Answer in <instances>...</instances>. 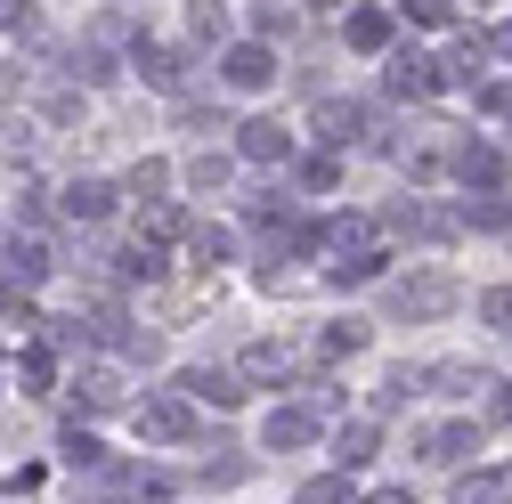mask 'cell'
<instances>
[{
    "label": "cell",
    "instance_id": "6da1fadb",
    "mask_svg": "<svg viewBox=\"0 0 512 504\" xmlns=\"http://www.w3.org/2000/svg\"><path fill=\"white\" fill-rule=\"evenodd\" d=\"M317 244L334 252V261H326V277H334V285H374L382 269H391V252H382V220H366V212L326 220V228H317Z\"/></svg>",
    "mask_w": 512,
    "mask_h": 504
},
{
    "label": "cell",
    "instance_id": "7a4b0ae2",
    "mask_svg": "<svg viewBox=\"0 0 512 504\" xmlns=\"http://www.w3.org/2000/svg\"><path fill=\"white\" fill-rule=\"evenodd\" d=\"M139 439L147 448H179V439H196V407H187L179 391H155V399H139Z\"/></svg>",
    "mask_w": 512,
    "mask_h": 504
},
{
    "label": "cell",
    "instance_id": "3957f363",
    "mask_svg": "<svg viewBox=\"0 0 512 504\" xmlns=\"http://www.w3.org/2000/svg\"><path fill=\"white\" fill-rule=\"evenodd\" d=\"M456 309V277H439V269H423V277H407V285H391V318H447Z\"/></svg>",
    "mask_w": 512,
    "mask_h": 504
},
{
    "label": "cell",
    "instance_id": "277c9868",
    "mask_svg": "<svg viewBox=\"0 0 512 504\" xmlns=\"http://www.w3.org/2000/svg\"><path fill=\"white\" fill-rule=\"evenodd\" d=\"M317 439H326V415H317V407H269V415H261V448H269V456L317 448Z\"/></svg>",
    "mask_w": 512,
    "mask_h": 504
},
{
    "label": "cell",
    "instance_id": "5b68a950",
    "mask_svg": "<svg viewBox=\"0 0 512 504\" xmlns=\"http://www.w3.org/2000/svg\"><path fill=\"white\" fill-rule=\"evenodd\" d=\"M415 456H423V464H464V456H480V423H472V415L423 423V431H415Z\"/></svg>",
    "mask_w": 512,
    "mask_h": 504
},
{
    "label": "cell",
    "instance_id": "8992f818",
    "mask_svg": "<svg viewBox=\"0 0 512 504\" xmlns=\"http://www.w3.org/2000/svg\"><path fill=\"white\" fill-rule=\"evenodd\" d=\"M382 82H391V98H439L447 90V66L423 57V49H391V74H382Z\"/></svg>",
    "mask_w": 512,
    "mask_h": 504
},
{
    "label": "cell",
    "instance_id": "52a82bcc",
    "mask_svg": "<svg viewBox=\"0 0 512 504\" xmlns=\"http://www.w3.org/2000/svg\"><path fill=\"white\" fill-rule=\"evenodd\" d=\"M220 82H228V90H269V82H277V49H269V41L220 49Z\"/></svg>",
    "mask_w": 512,
    "mask_h": 504
},
{
    "label": "cell",
    "instance_id": "ba28073f",
    "mask_svg": "<svg viewBox=\"0 0 512 504\" xmlns=\"http://www.w3.org/2000/svg\"><path fill=\"white\" fill-rule=\"evenodd\" d=\"M179 399H187V407H220V415H228V407H244V383H236L228 366H187V374H179Z\"/></svg>",
    "mask_w": 512,
    "mask_h": 504
},
{
    "label": "cell",
    "instance_id": "9c48e42d",
    "mask_svg": "<svg viewBox=\"0 0 512 504\" xmlns=\"http://www.w3.org/2000/svg\"><path fill=\"white\" fill-rule=\"evenodd\" d=\"M236 155H244V163H285V155H293V131L269 122V114H252V122H236Z\"/></svg>",
    "mask_w": 512,
    "mask_h": 504
},
{
    "label": "cell",
    "instance_id": "30bf717a",
    "mask_svg": "<svg viewBox=\"0 0 512 504\" xmlns=\"http://www.w3.org/2000/svg\"><path fill=\"white\" fill-rule=\"evenodd\" d=\"M391 33H399V17H391V9H374V0L342 17V41H350L358 57H382V49H391Z\"/></svg>",
    "mask_w": 512,
    "mask_h": 504
},
{
    "label": "cell",
    "instance_id": "8fae6325",
    "mask_svg": "<svg viewBox=\"0 0 512 504\" xmlns=\"http://www.w3.org/2000/svg\"><path fill=\"white\" fill-rule=\"evenodd\" d=\"M382 228H399V236H423V244H447V236H456V220H447V212H431V204H415V196H399L391 212H382Z\"/></svg>",
    "mask_w": 512,
    "mask_h": 504
},
{
    "label": "cell",
    "instance_id": "7c38bea8",
    "mask_svg": "<svg viewBox=\"0 0 512 504\" xmlns=\"http://www.w3.org/2000/svg\"><path fill=\"white\" fill-rule=\"evenodd\" d=\"M131 66H139V74H147L155 90H171V98L187 90V57H179L171 41H139V49H131Z\"/></svg>",
    "mask_w": 512,
    "mask_h": 504
},
{
    "label": "cell",
    "instance_id": "4fadbf2b",
    "mask_svg": "<svg viewBox=\"0 0 512 504\" xmlns=\"http://www.w3.org/2000/svg\"><path fill=\"white\" fill-rule=\"evenodd\" d=\"M114 204H122V187H114V179H74V187H66V220H82V228L114 220Z\"/></svg>",
    "mask_w": 512,
    "mask_h": 504
},
{
    "label": "cell",
    "instance_id": "5bb4252c",
    "mask_svg": "<svg viewBox=\"0 0 512 504\" xmlns=\"http://www.w3.org/2000/svg\"><path fill=\"white\" fill-rule=\"evenodd\" d=\"M0 277H9L17 293L49 285V244H41V236H17V244H9V261H0Z\"/></svg>",
    "mask_w": 512,
    "mask_h": 504
},
{
    "label": "cell",
    "instance_id": "9a60e30c",
    "mask_svg": "<svg viewBox=\"0 0 512 504\" xmlns=\"http://www.w3.org/2000/svg\"><path fill=\"white\" fill-rule=\"evenodd\" d=\"M447 171H456L464 187H504V155H496V147H480V139H464L456 155H447Z\"/></svg>",
    "mask_w": 512,
    "mask_h": 504
},
{
    "label": "cell",
    "instance_id": "2e32d148",
    "mask_svg": "<svg viewBox=\"0 0 512 504\" xmlns=\"http://www.w3.org/2000/svg\"><path fill=\"white\" fill-rule=\"evenodd\" d=\"M163 269H171V261H163V244H155V236H139V244H122V252H114V277H122V285H155Z\"/></svg>",
    "mask_w": 512,
    "mask_h": 504
},
{
    "label": "cell",
    "instance_id": "e0dca14e",
    "mask_svg": "<svg viewBox=\"0 0 512 504\" xmlns=\"http://www.w3.org/2000/svg\"><path fill=\"white\" fill-rule=\"evenodd\" d=\"M317 139H326V147H350V139H366V106H350V98H326V106H317Z\"/></svg>",
    "mask_w": 512,
    "mask_h": 504
},
{
    "label": "cell",
    "instance_id": "ac0fdd59",
    "mask_svg": "<svg viewBox=\"0 0 512 504\" xmlns=\"http://www.w3.org/2000/svg\"><path fill=\"white\" fill-rule=\"evenodd\" d=\"M285 374H293V350L285 342H252L244 366H236V383H285Z\"/></svg>",
    "mask_w": 512,
    "mask_h": 504
},
{
    "label": "cell",
    "instance_id": "d6986e66",
    "mask_svg": "<svg viewBox=\"0 0 512 504\" xmlns=\"http://www.w3.org/2000/svg\"><path fill=\"white\" fill-rule=\"evenodd\" d=\"M456 504H512V464L464 472V480H456Z\"/></svg>",
    "mask_w": 512,
    "mask_h": 504
},
{
    "label": "cell",
    "instance_id": "ffe728a7",
    "mask_svg": "<svg viewBox=\"0 0 512 504\" xmlns=\"http://www.w3.org/2000/svg\"><path fill=\"white\" fill-rule=\"evenodd\" d=\"M374 448H382V431H374V423H342V431H334V472L374 464Z\"/></svg>",
    "mask_w": 512,
    "mask_h": 504
},
{
    "label": "cell",
    "instance_id": "44dd1931",
    "mask_svg": "<svg viewBox=\"0 0 512 504\" xmlns=\"http://www.w3.org/2000/svg\"><path fill=\"white\" fill-rule=\"evenodd\" d=\"M456 228H512V196H496V187H472L464 212H456Z\"/></svg>",
    "mask_w": 512,
    "mask_h": 504
},
{
    "label": "cell",
    "instance_id": "7402d4cb",
    "mask_svg": "<svg viewBox=\"0 0 512 504\" xmlns=\"http://www.w3.org/2000/svg\"><path fill=\"white\" fill-rule=\"evenodd\" d=\"M74 407H90V415H106V407H122V383L106 366H90V374H74Z\"/></svg>",
    "mask_w": 512,
    "mask_h": 504
},
{
    "label": "cell",
    "instance_id": "603a6c76",
    "mask_svg": "<svg viewBox=\"0 0 512 504\" xmlns=\"http://www.w3.org/2000/svg\"><path fill=\"white\" fill-rule=\"evenodd\" d=\"M293 504H358V496H350V472H309L293 488Z\"/></svg>",
    "mask_w": 512,
    "mask_h": 504
},
{
    "label": "cell",
    "instance_id": "cb8c5ba5",
    "mask_svg": "<svg viewBox=\"0 0 512 504\" xmlns=\"http://www.w3.org/2000/svg\"><path fill=\"white\" fill-rule=\"evenodd\" d=\"M163 187H171V163H163V155H147V163L131 171V196H139V204H163Z\"/></svg>",
    "mask_w": 512,
    "mask_h": 504
},
{
    "label": "cell",
    "instance_id": "d4e9b609",
    "mask_svg": "<svg viewBox=\"0 0 512 504\" xmlns=\"http://www.w3.org/2000/svg\"><path fill=\"white\" fill-rule=\"evenodd\" d=\"M57 456H66L74 472H98V464H106V448H98L90 431H66V439H57Z\"/></svg>",
    "mask_w": 512,
    "mask_h": 504
},
{
    "label": "cell",
    "instance_id": "484cf974",
    "mask_svg": "<svg viewBox=\"0 0 512 504\" xmlns=\"http://www.w3.org/2000/svg\"><path fill=\"white\" fill-rule=\"evenodd\" d=\"M187 244H196V261H204V269H220L228 252H236V236H228V228H196V236H187Z\"/></svg>",
    "mask_w": 512,
    "mask_h": 504
},
{
    "label": "cell",
    "instance_id": "4316f807",
    "mask_svg": "<svg viewBox=\"0 0 512 504\" xmlns=\"http://www.w3.org/2000/svg\"><path fill=\"white\" fill-rule=\"evenodd\" d=\"M480 326L512 334V285H488V293H480Z\"/></svg>",
    "mask_w": 512,
    "mask_h": 504
},
{
    "label": "cell",
    "instance_id": "83f0119b",
    "mask_svg": "<svg viewBox=\"0 0 512 504\" xmlns=\"http://www.w3.org/2000/svg\"><path fill=\"white\" fill-rule=\"evenodd\" d=\"M399 17H415V25H456V0H399Z\"/></svg>",
    "mask_w": 512,
    "mask_h": 504
},
{
    "label": "cell",
    "instance_id": "f1b7e54d",
    "mask_svg": "<svg viewBox=\"0 0 512 504\" xmlns=\"http://www.w3.org/2000/svg\"><path fill=\"white\" fill-rule=\"evenodd\" d=\"M228 171H236L228 155H196V163H187V179H196V187H204V196H212V187H228Z\"/></svg>",
    "mask_w": 512,
    "mask_h": 504
},
{
    "label": "cell",
    "instance_id": "f546056e",
    "mask_svg": "<svg viewBox=\"0 0 512 504\" xmlns=\"http://www.w3.org/2000/svg\"><path fill=\"white\" fill-rule=\"evenodd\" d=\"M342 179V155H309L301 163V187H309V196H317V187H334Z\"/></svg>",
    "mask_w": 512,
    "mask_h": 504
},
{
    "label": "cell",
    "instance_id": "4dcf8cb0",
    "mask_svg": "<svg viewBox=\"0 0 512 504\" xmlns=\"http://www.w3.org/2000/svg\"><path fill=\"white\" fill-rule=\"evenodd\" d=\"M187 25H196V41H220L228 33V9H220V0H196V17H187Z\"/></svg>",
    "mask_w": 512,
    "mask_h": 504
},
{
    "label": "cell",
    "instance_id": "1f68e13d",
    "mask_svg": "<svg viewBox=\"0 0 512 504\" xmlns=\"http://www.w3.org/2000/svg\"><path fill=\"white\" fill-rule=\"evenodd\" d=\"M17 374H25L33 391H49V383H57V358H49V350H25V358H17Z\"/></svg>",
    "mask_w": 512,
    "mask_h": 504
},
{
    "label": "cell",
    "instance_id": "d6a6232c",
    "mask_svg": "<svg viewBox=\"0 0 512 504\" xmlns=\"http://www.w3.org/2000/svg\"><path fill=\"white\" fill-rule=\"evenodd\" d=\"M33 25H41V17H33V0H0V33H17V41H25Z\"/></svg>",
    "mask_w": 512,
    "mask_h": 504
},
{
    "label": "cell",
    "instance_id": "836d02e7",
    "mask_svg": "<svg viewBox=\"0 0 512 504\" xmlns=\"http://www.w3.org/2000/svg\"><path fill=\"white\" fill-rule=\"evenodd\" d=\"M350 350H366V326H350V318L326 326V358H350Z\"/></svg>",
    "mask_w": 512,
    "mask_h": 504
},
{
    "label": "cell",
    "instance_id": "e575fe53",
    "mask_svg": "<svg viewBox=\"0 0 512 504\" xmlns=\"http://www.w3.org/2000/svg\"><path fill=\"white\" fill-rule=\"evenodd\" d=\"M480 114H496V122H512V82H480Z\"/></svg>",
    "mask_w": 512,
    "mask_h": 504
},
{
    "label": "cell",
    "instance_id": "d590c367",
    "mask_svg": "<svg viewBox=\"0 0 512 504\" xmlns=\"http://www.w3.org/2000/svg\"><path fill=\"white\" fill-rule=\"evenodd\" d=\"M496 399H488V423H512V383H488Z\"/></svg>",
    "mask_w": 512,
    "mask_h": 504
},
{
    "label": "cell",
    "instance_id": "8d00e7d4",
    "mask_svg": "<svg viewBox=\"0 0 512 504\" xmlns=\"http://www.w3.org/2000/svg\"><path fill=\"white\" fill-rule=\"evenodd\" d=\"M358 504H415L407 488H374V496H358Z\"/></svg>",
    "mask_w": 512,
    "mask_h": 504
},
{
    "label": "cell",
    "instance_id": "74e56055",
    "mask_svg": "<svg viewBox=\"0 0 512 504\" xmlns=\"http://www.w3.org/2000/svg\"><path fill=\"white\" fill-rule=\"evenodd\" d=\"M488 49H496V57H512V25H496V41H488Z\"/></svg>",
    "mask_w": 512,
    "mask_h": 504
},
{
    "label": "cell",
    "instance_id": "f35d334b",
    "mask_svg": "<svg viewBox=\"0 0 512 504\" xmlns=\"http://www.w3.org/2000/svg\"><path fill=\"white\" fill-rule=\"evenodd\" d=\"M309 9H342V0H309Z\"/></svg>",
    "mask_w": 512,
    "mask_h": 504
}]
</instances>
